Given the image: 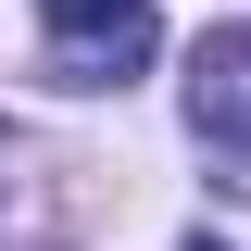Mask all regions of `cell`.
I'll list each match as a JSON object with an SVG mask.
<instances>
[{"label":"cell","mask_w":251,"mask_h":251,"mask_svg":"<svg viewBox=\"0 0 251 251\" xmlns=\"http://www.w3.org/2000/svg\"><path fill=\"white\" fill-rule=\"evenodd\" d=\"M50 13V75L63 88H126L151 63V0H38Z\"/></svg>","instance_id":"1"},{"label":"cell","mask_w":251,"mask_h":251,"mask_svg":"<svg viewBox=\"0 0 251 251\" xmlns=\"http://www.w3.org/2000/svg\"><path fill=\"white\" fill-rule=\"evenodd\" d=\"M188 126H201V151L239 163V188H251V25H214L188 50Z\"/></svg>","instance_id":"2"},{"label":"cell","mask_w":251,"mask_h":251,"mask_svg":"<svg viewBox=\"0 0 251 251\" xmlns=\"http://www.w3.org/2000/svg\"><path fill=\"white\" fill-rule=\"evenodd\" d=\"M188 251H226V239H188Z\"/></svg>","instance_id":"3"}]
</instances>
